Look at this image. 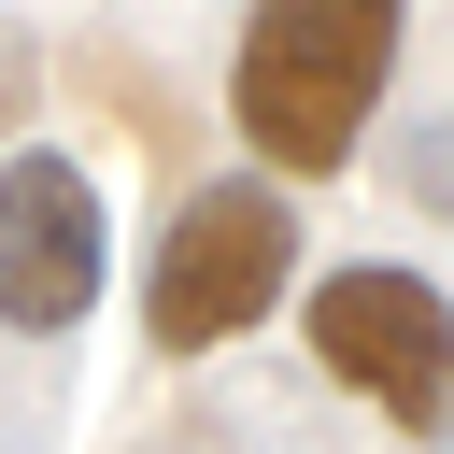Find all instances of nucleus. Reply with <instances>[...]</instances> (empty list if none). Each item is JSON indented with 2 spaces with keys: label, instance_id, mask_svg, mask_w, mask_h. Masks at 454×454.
<instances>
[{
  "label": "nucleus",
  "instance_id": "nucleus-3",
  "mask_svg": "<svg viewBox=\"0 0 454 454\" xmlns=\"http://www.w3.org/2000/svg\"><path fill=\"white\" fill-rule=\"evenodd\" d=\"M312 355L369 397V411H397V426H440L454 411V312H440V284H411V270H326L312 284Z\"/></svg>",
  "mask_w": 454,
  "mask_h": 454
},
{
  "label": "nucleus",
  "instance_id": "nucleus-1",
  "mask_svg": "<svg viewBox=\"0 0 454 454\" xmlns=\"http://www.w3.org/2000/svg\"><path fill=\"white\" fill-rule=\"evenodd\" d=\"M383 71H397V0H255L227 114L270 170H340L369 142Z\"/></svg>",
  "mask_w": 454,
  "mask_h": 454
},
{
  "label": "nucleus",
  "instance_id": "nucleus-4",
  "mask_svg": "<svg viewBox=\"0 0 454 454\" xmlns=\"http://www.w3.org/2000/svg\"><path fill=\"white\" fill-rule=\"evenodd\" d=\"M99 270H114L99 184H85L71 156H14V170H0V326L57 340V326L99 298Z\"/></svg>",
  "mask_w": 454,
  "mask_h": 454
},
{
  "label": "nucleus",
  "instance_id": "nucleus-2",
  "mask_svg": "<svg viewBox=\"0 0 454 454\" xmlns=\"http://www.w3.org/2000/svg\"><path fill=\"white\" fill-rule=\"evenodd\" d=\"M284 270H298V213H284L270 184H199V199L170 213V241H156V284H142L156 355L241 340V326L284 298Z\"/></svg>",
  "mask_w": 454,
  "mask_h": 454
},
{
  "label": "nucleus",
  "instance_id": "nucleus-5",
  "mask_svg": "<svg viewBox=\"0 0 454 454\" xmlns=\"http://www.w3.org/2000/svg\"><path fill=\"white\" fill-rule=\"evenodd\" d=\"M426 199H440V213H454V142H440V156H426Z\"/></svg>",
  "mask_w": 454,
  "mask_h": 454
}]
</instances>
